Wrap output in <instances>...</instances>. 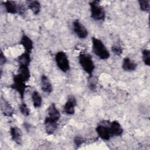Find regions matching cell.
<instances>
[{"mask_svg":"<svg viewBox=\"0 0 150 150\" xmlns=\"http://www.w3.org/2000/svg\"><path fill=\"white\" fill-rule=\"evenodd\" d=\"M55 61L57 67L62 71L66 73L69 70V60L66 54L63 51H59L56 54Z\"/></svg>","mask_w":150,"mask_h":150,"instance_id":"5b68a950","label":"cell"},{"mask_svg":"<svg viewBox=\"0 0 150 150\" xmlns=\"http://www.w3.org/2000/svg\"><path fill=\"white\" fill-rule=\"evenodd\" d=\"M28 8L32 12L34 15H38L40 12L41 5L38 1H26Z\"/></svg>","mask_w":150,"mask_h":150,"instance_id":"d6986e66","label":"cell"},{"mask_svg":"<svg viewBox=\"0 0 150 150\" xmlns=\"http://www.w3.org/2000/svg\"><path fill=\"white\" fill-rule=\"evenodd\" d=\"M18 74L25 82L28 81L30 78V72L29 69V66L19 65Z\"/></svg>","mask_w":150,"mask_h":150,"instance_id":"2e32d148","label":"cell"},{"mask_svg":"<svg viewBox=\"0 0 150 150\" xmlns=\"http://www.w3.org/2000/svg\"><path fill=\"white\" fill-rule=\"evenodd\" d=\"M7 62V59L5 54L3 53V52L1 51V54H0V63H1V66H2L4 64H5Z\"/></svg>","mask_w":150,"mask_h":150,"instance_id":"f1b7e54d","label":"cell"},{"mask_svg":"<svg viewBox=\"0 0 150 150\" xmlns=\"http://www.w3.org/2000/svg\"><path fill=\"white\" fill-rule=\"evenodd\" d=\"M26 8L25 6L22 4H18V13H19L20 15H25L26 13Z\"/></svg>","mask_w":150,"mask_h":150,"instance_id":"83f0119b","label":"cell"},{"mask_svg":"<svg viewBox=\"0 0 150 150\" xmlns=\"http://www.w3.org/2000/svg\"><path fill=\"white\" fill-rule=\"evenodd\" d=\"M28 86L25 84V81L17 74L13 76V82L10 86V87L15 90L20 96L22 100L24 98L26 88Z\"/></svg>","mask_w":150,"mask_h":150,"instance_id":"277c9868","label":"cell"},{"mask_svg":"<svg viewBox=\"0 0 150 150\" xmlns=\"http://www.w3.org/2000/svg\"><path fill=\"white\" fill-rule=\"evenodd\" d=\"M17 62H18L19 65L29 66L31 62L30 53L25 52L23 53L18 57Z\"/></svg>","mask_w":150,"mask_h":150,"instance_id":"ffe728a7","label":"cell"},{"mask_svg":"<svg viewBox=\"0 0 150 150\" xmlns=\"http://www.w3.org/2000/svg\"><path fill=\"white\" fill-rule=\"evenodd\" d=\"M74 32L80 39H85L88 36V31L86 27L78 20L76 19L73 22Z\"/></svg>","mask_w":150,"mask_h":150,"instance_id":"52a82bcc","label":"cell"},{"mask_svg":"<svg viewBox=\"0 0 150 150\" xmlns=\"http://www.w3.org/2000/svg\"><path fill=\"white\" fill-rule=\"evenodd\" d=\"M48 117L52 118V120L58 121L60 118V114L59 111L56 107L54 103H52L47 108Z\"/></svg>","mask_w":150,"mask_h":150,"instance_id":"e0dca14e","label":"cell"},{"mask_svg":"<svg viewBox=\"0 0 150 150\" xmlns=\"http://www.w3.org/2000/svg\"><path fill=\"white\" fill-rule=\"evenodd\" d=\"M111 51L117 56H121L122 53V48L118 43L114 44L111 46Z\"/></svg>","mask_w":150,"mask_h":150,"instance_id":"d4e9b609","label":"cell"},{"mask_svg":"<svg viewBox=\"0 0 150 150\" xmlns=\"http://www.w3.org/2000/svg\"><path fill=\"white\" fill-rule=\"evenodd\" d=\"M142 58L144 63L149 66L150 65V50L146 49H144L142 51Z\"/></svg>","mask_w":150,"mask_h":150,"instance_id":"7402d4cb","label":"cell"},{"mask_svg":"<svg viewBox=\"0 0 150 150\" xmlns=\"http://www.w3.org/2000/svg\"><path fill=\"white\" fill-rule=\"evenodd\" d=\"M137 67V64L131 60L129 57H125L123 59L122 68L125 71H134Z\"/></svg>","mask_w":150,"mask_h":150,"instance_id":"9a60e30c","label":"cell"},{"mask_svg":"<svg viewBox=\"0 0 150 150\" xmlns=\"http://www.w3.org/2000/svg\"><path fill=\"white\" fill-rule=\"evenodd\" d=\"M91 18L95 21H103L105 17L104 8L100 5L99 1H93L89 2Z\"/></svg>","mask_w":150,"mask_h":150,"instance_id":"3957f363","label":"cell"},{"mask_svg":"<svg viewBox=\"0 0 150 150\" xmlns=\"http://www.w3.org/2000/svg\"><path fill=\"white\" fill-rule=\"evenodd\" d=\"M4 7L7 13L16 14L18 13V4L13 1H6L3 2Z\"/></svg>","mask_w":150,"mask_h":150,"instance_id":"ac0fdd59","label":"cell"},{"mask_svg":"<svg viewBox=\"0 0 150 150\" xmlns=\"http://www.w3.org/2000/svg\"><path fill=\"white\" fill-rule=\"evenodd\" d=\"M32 103L35 108H39L41 106L42 103V98L40 94L37 91H34L31 96Z\"/></svg>","mask_w":150,"mask_h":150,"instance_id":"44dd1931","label":"cell"},{"mask_svg":"<svg viewBox=\"0 0 150 150\" xmlns=\"http://www.w3.org/2000/svg\"><path fill=\"white\" fill-rule=\"evenodd\" d=\"M40 86L42 90L47 94H50L53 91L52 83L47 77L45 74H42L40 77Z\"/></svg>","mask_w":150,"mask_h":150,"instance_id":"5bb4252c","label":"cell"},{"mask_svg":"<svg viewBox=\"0 0 150 150\" xmlns=\"http://www.w3.org/2000/svg\"><path fill=\"white\" fill-rule=\"evenodd\" d=\"M92 50L100 59L106 60L110 57V54L103 42L99 39L92 37Z\"/></svg>","mask_w":150,"mask_h":150,"instance_id":"6da1fadb","label":"cell"},{"mask_svg":"<svg viewBox=\"0 0 150 150\" xmlns=\"http://www.w3.org/2000/svg\"><path fill=\"white\" fill-rule=\"evenodd\" d=\"M138 3L141 11L144 12H148L150 9L149 0H139Z\"/></svg>","mask_w":150,"mask_h":150,"instance_id":"603a6c76","label":"cell"},{"mask_svg":"<svg viewBox=\"0 0 150 150\" xmlns=\"http://www.w3.org/2000/svg\"><path fill=\"white\" fill-rule=\"evenodd\" d=\"M93 77V76H92ZM92 77H89L88 80V88H90V90L93 91H95L96 90V87H97V83L94 79H92Z\"/></svg>","mask_w":150,"mask_h":150,"instance_id":"4316f807","label":"cell"},{"mask_svg":"<svg viewBox=\"0 0 150 150\" xmlns=\"http://www.w3.org/2000/svg\"><path fill=\"white\" fill-rule=\"evenodd\" d=\"M79 62L84 71L88 74L89 77H92L95 66L91 55L87 53L80 54L79 56Z\"/></svg>","mask_w":150,"mask_h":150,"instance_id":"7a4b0ae2","label":"cell"},{"mask_svg":"<svg viewBox=\"0 0 150 150\" xmlns=\"http://www.w3.org/2000/svg\"><path fill=\"white\" fill-rule=\"evenodd\" d=\"M19 110L22 115L25 117H28L30 115V110L25 103H22L19 105Z\"/></svg>","mask_w":150,"mask_h":150,"instance_id":"cb8c5ba5","label":"cell"},{"mask_svg":"<svg viewBox=\"0 0 150 150\" xmlns=\"http://www.w3.org/2000/svg\"><path fill=\"white\" fill-rule=\"evenodd\" d=\"M77 105V101L73 96H69L63 106V112L67 115H73L75 112L74 107Z\"/></svg>","mask_w":150,"mask_h":150,"instance_id":"ba28073f","label":"cell"},{"mask_svg":"<svg viewBox=\"0 0 150 150\" xmlns=\"http://www.w3.org/2000/svg\"><path fill=\"white\" fill-rule=\"evenodd\" d=\"M23 126H24V128H25V129L28 132V131H29V130H30V129L31 128V125L29 124V123H28V122H24L23 124Z\"/></svg>","mask_w":150,"mask_h":150,"instance_id":"f546056e","label":"cell"},{"mask_svg":"<svg viewBox=\"0 0 150 150\" xmlns=\"http://www.w3.org/2000/svg\"><path fill=\"white\" fill-rule=\"evenodd\" d=\"M1 110L2 114L6 117H12L14 114V109L4 98L1 96Z\"/></svg>","mask_w":150,"mask_h":150,"instance_id":"30bf717a","label":"cell"},{"mask_svg":"<svg viewBox=\"0 0 150 150\" xmlns=\"http://www.w3.org/2000/svg\"><path fill=\"white\" fill-rule=\"evenodd\" d=\"M108 129L111 134V136H121L123 134V128L121 124L118 121H113L112 122H109Z\"/></svg>","mask_w":150,"mask_h":150,"instance_id":"9c48e42d","label":"cell"},{"mask_svg":"<svg viewBox=\"0 0 150 150\" xmlns=\"http://www.w3.org/2000/svg\"><path fill=\"white\" fill-rule=\"evenodd\" d=\"M108 123L109 121H103V122L98 124L96 128V132L98 137L105 141H108L111 137L108 127Z\"/></svg>","mask_w":150,"mask_h":150,"instance_id":"8992f818","label":"cell"},{"mask_svg":"<svg viewBox=\"0 0 150 150\" xmlns=\"http://www.w3.org/2000/svg\"><path fill=\"white\" fill-rule=\"evenodd\" d=\"M85 142V139L81 137L79 135H77L74 138V144L77 148H79L82 144H83Z\"/></svg>","mask_w":150,"mask_h":150,"instance_id":"484cf974","label":"cell"},{"mask_svg":"<svg viewBox=\"0 0 150 150\" xmlns=\"http://www.w3.org/2000/svg\"><path fill=\"white\" fill-rule=\"evenodd\" d=\"M45 129L47 135H52L56 131L57 128V122L52 120L49 117L45 119L44 121Z\"/></svg>","mask_w":150,"mask_h":150,"instance_id":"8fae6325","label":"cell"},{"mask_svg":"<svg viewBox=\"0 0 150 150\" xmlns=\"http://www.w3.org/2000/svg\"><path fill=\"white\" fill-rule=\"evenodd\" d=\"M20 44L24 48L25 52L31 53L32 49H33V43L29 36L23 33L21 37Z\"/></svg>","mask_w":150,"mask_h":150,"instance_id":"4fadbf2b","label":"cell"},{"mask_svg":"<svg viewBox=\"0 0 150 150\" xmlns=\"http://www.w3.org/2000/svg\"><path fill=\"white\" fill-rule=\"evenodd\" d=\"M10 134L12 139L18 145H21L22 143V132L21 129L17 127H11L10 128Z\"/></svg>","mask_w":150,"mask_h":150,"instance_id":"7c38bea8","label":"cell"}]
</instances>
